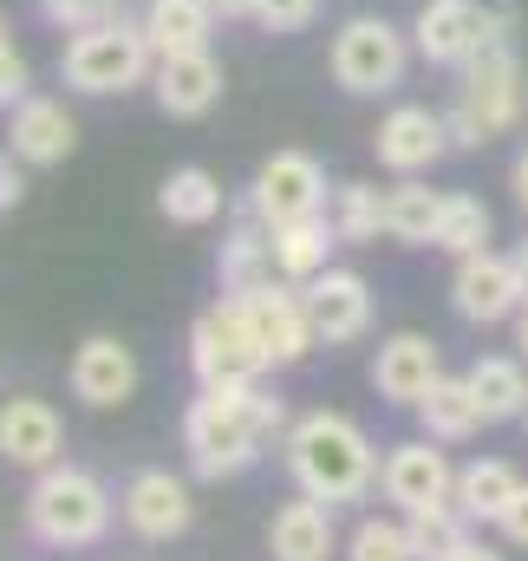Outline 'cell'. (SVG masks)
<instances>
[{
	"label": "cell",
	"instance_id": "cell-1",
	"mask_svg": "<svg viewBox=\"0 0 528 561\" xmlns=\"http://www.w3.org/2000/svg\"><path fill=\"white\" fill-rule=\"evenodd\" d=\"M287 431V405L267 399L262 386H203L183 412V450H190V470L222 483V477H242L262 463V444Z\"/></svg>",
	"mask_w": 528,
	"mask_h": 561
},
{
	"label": "cell",
	"instance_id": "cell-2",
	"mask_svg": "<svg viewBox=\"0 0 528 561\" xmlns=\"http://www.w3.org/2000/svg\"><path fill=\"white\" fill-rule=\"evenodd\" d=\"M287 477H294V490L300 496H313V503H366L372 496V483H379V450H372V437L359 431V424L346 419V412H307V419L287 424Z\"/></svg>",
	"mask_w": 528,
	"mask_h": 561
},
{
	"label": "cell",
	"instance_id": "cell-3",
	"mask_svg": "<svg viewBox=\"0 0 528 561\" xmlns=\"http://www.w3.org/2000/svg\"><path fill=\"white\" fill-rule=\"evenodd\" d=\"M26 529L46 549H99L112 536V490L79 463H53L26 490Z\"/></svg>",
	"mask_w": 528,
	"mask_h": 561
},
{
	"label": "cell",
	"instance_id": "cell-4",
	"mask_svg": "<svg viewBox=\"0 0 528 561\" xmlns=\"http://www.w3.org/2000/svg\"><path fill=\"white\" fill-rule=\"evenodd\" d=\"M150 72H157V53H150L144 26L125 20V13L105 20V26L72 33L66 53H59V79H66L79 99H125L137 85H150Z\"/></svg>",
	"mask_w": 528,
	"mask_h": 561
},
{
	"label": "cell",
	"instance_id": "cell-5",
	"mask_svg": "<svg viewBox=\"0 0 528 561\" xmlns=\"http://www.w3.org/2000/svg\"><path fill=\"white\" fill-rule=\"evenodd\" d=\"M523 118V59L516 46H490L463 66V85L444 112L450 150H483L490 138H503Z\"/></svg>",
	"mask_w": 528,
	"mask_h": 561
},
{
	"label": "cell",
	"instance_id": "cell-6",
	"mask_svg": "<svg viewBox=\"0 0 528 561\" xmlns=\"http://www.w3.org/2000/svg\"><path fill=\"white\" fill-rule=\"evenodd\" d=\"M411 33L392 26L386 13H353V20H340V33H333V46H326V72H333V85L340 92H353V99H386L404 85V72H411Z\"/></svg>",
	"mask_w": 528,
	"mask_h": 561
},
{
	"label": "cell",
	"instance_id": "cell-7",
	"mask_svg": "<svg viewBox=\"0 0 528 561\" xmlns=\"http://www.w3.org/2000/svg\"><path fill=\"white\" fill-rule=\"evenodd\" d=\"M509 26H516L509 0H424L417 20H411V46H417L424 66L463 72L477 53L509 46Z\"/></svg>",
	"mask_w": 528,
	"mask_h": 561
},
{
	"label": "cell",
	"instance_id": "cell-8",
	"mask_svg": "<svg viewBox=\"0 0 528 561\" xmlns=\"http://www.w3.org/2000/svg\"><path fill=\"white\" fill-rule=\"evenodd\" d=\"M190 373L196 386H249L267 373L262 333H255V313L242 294H222L209 313H196L190 327Z\"/></svg>",
	"mask_w": 528,
	"mask_h": 561
},
{
	"label": "cell",
	"instance_id": "cell-9",
	"mask_svg": "<svg viewBox=\"0 0 528 561\" xmlns=\"http://www.w3.org/2000/svg\"><path fill=\"white\" fill-rule=\"evenodd\" d=\"M249 209L262 216L267 229L280 222H307V216H326V163L313 150H274L255 183H249Z\"/></svg>",
	"mask_w": 528,
	"mask_h": 561
},
{
	"label": "cell",
	"instance_id": "cell-10",
	"mask_svg": "<svg viewBox=\"0 0 528 561\" xmlns=\"http://www.w3.org/2000/svg\"><path fill=\"white\" fill-rule=\"evenodd\" d=\"M379 496H386L392 510H404V516L457 503V470H450V457L437 450V437H411V444H392V450H386V463H379Z\"/></svg>",
	"mask_w": 528,
	"mask_h": 561
},
{
	"label": "cell",
	"instance_id": "cell-11",
	"mask_svg": "<svg viewBox=\"0 0 528 561\" xmlns=\"http://www.w3.org/2000/svg\"><path fill=\"white\" fill-rule=\"evenodd\" d=\"M450 307L457 320L470 327H496V320H516L523 313V275H516V255L503 249H477L450 268Z\"/></svg>",
	"mask_w": 528,
	"mask_h": 561
},
{
	"label": "cell",
	"instance_id": "cell-12",
	"mask_svg": "<svg viewBox=\"0 0 528 561\" xmlns=\"http://www.w3.org/2000/svg\"><path fill=\"white\" fill-rule=\"evenodd\" d=\"M249 313H255V333H262V353H267V373H287L300 366L313 346H320V327H313V307H307V287L294 280H267L249 294Z\"/></svg>",
	"mask_w": 528,
	"mask_h": 561
},
{
	"label": "cell",
	"instance_id": "cell-13",
	"mask_svg": "<svg viewBox=\"0 0 528 561\" xmlns=\"http://www.w3.org/2000/svg\"><path fill=\"white\" fill-rule=\"evenodd\" d=\"M7 150L26 163V170H53L79 150V118L66 112V99H46V92H26L13 112H7Z\"/></svg>",
	"mask_w": 528,
	"mask_h": 561
},
{
	"label": "cell",
	"instance_id": "cell-14",
	"mask_svg": "<svg viewBox=\"0 0 528 561\" xmlns=\"http://www.w3.org/2000/svg\"><path fill=\"white\" fill-rule=\"evenodd\" d=\"M66 386H72L79 405L112 412V405H125L137 392V353L118 333H85L79 353H72V366H66Z\"/></svg>",
	"mask_w": 528,
	"mask_h": 561
},
{
	"label": "cell",
	"instance_id": "cell-15",
	"mask_svg": "<svg viewBox=\"0 0 528 561\" xmlns=\"http://www.w3.org/2000/svg\"><path fill=\"white\" fill-rule=\"evenodd\" d=\"M118 510H125V529L144 536V542H176L196 523L190 483L170 477V470H137L131 483H125V496H118Z\"/></svg>",
	"mask_w": 528,
	"mask_h": 561
},
{
	"label": "cell",
	"instance_id": "cell-16",
	"mask_svg": "<svg viewBox=\"0 0 528 561\" xmlns=\"http://www.w3.org/2000/svg\"><path fill=\"white\" fill-rule=\"evenodd\" d=\"M444 150H450V131H444V112H431V105H392L372 131V157L392 176H424Z\"/></svg>",
	"mask_w": 528,
	"mask_h": 561
},
{
	"label": "cell",
	"instance_id": "cell-17",
	"mask_svg": "<svg viewBox=\"0 0 528 561\" xmlns=\"http://www.w3.org/2000/svg\"><path fill=\"white\" fill-rule=\"evenodd\" d=\"M307 307L320 327V346H353L372 333V280L359 268H326L307 280Z\"/></svg>",
	"mask_w": 528,
	"mask_h": 561
},
{
	"label": "cell",
	"instance_id": "cell-18",
	"mask_svg": "<svg viewBox=\"0 0 528 561\" xmlns=\"http://www.w3.org/2000/svg\"><path fill=\"white\" fill-rule=\"evenodd\" d=\"M444 379V359H437V340L431 333H392V340H379V359H372V386H379V399H392L404 412H417V399L431 392Z\"/></svg>",
	"mask_w": 528,
	"mask_h": 561
},
{
	"label": "cell",
	"instance_id": "cell-19",
	"mask_svg": "<svg viewBox=\"0 0 528 561\" xmlns=\"http://www.w3.org/2000/svg\"><path fill=\"white\" fill-rule=\"evenodd\" d=\"M59 444H66V424L59 412L46 405V399H33V392H20V399H7L0 405V457L13 463V470H53L59 463Z\"/></svg>",
	"mask_w": 528,
	"mask_h": 561
},
{
	"label": "cell",
	"instance_id": "cell-20",
	"mask_svg": "<svg viewBox=\"0 0 528 561\" xmlns=\"http://www.w3.org/2000/svg\"><path fill=\"white\" fill-rule=\"evenodd\" d=\"M222 66H216V53H170V59H157V72H150V92H157V105H163V118H209L216 105H222Z\"/></svg>",
	"mask_w": 528,
	"mask_h": 561
},
{
	"label": "cell",
	"instance_id": "cell-21",
	"mask_svg": "<svg viewBox=\"0 0 528 561\" xmlns=\"http://www.w3.org/2000/svg\"><path fill=\"white\" fill-rule=\"evenodd\" d=\"M333 249H340L333 216H307V222H280V229H267L274 275L294 280V287H307L313 275H326V268H333Z\"/></svg>",
	"mask_w": 528,
	"mask_h": 561
},
{
	"label": "cell",
	"instance_id": "cell-22",
	"mask_svg": "<svg viewBox=\"0 0 528 561\" xmlns=\"http://www.w3.org/2000/svg\"><path fill=\"white\" fill-rule=\"evenodd\" d=\"M216 20L222 13L209 0H144V13H137V26H144V39H150L157 59H170V53H209Z\"/></svg>",
	"mask_w": 528,
	"mask_h": 561
},
{
	"label": "cell",
	"instance_id": "cell-23",
	"mask_svg": "<svg viewBox=\"0 0 528 561\" xmlns=\"http://www.w3.org/2000/svg\"><path fill=\"white\" fill-rule=\"evenodd\" d=\"M267 549L274 561H333V516H326V503H313V496H294V503H280L274 510V523H267Z\"/></svg>",
	"mask_w": 528,
	"mask_h": 561
},
{
	"label": "cell",
	"instance_id": "cell-24",
	"mask_svg": "<svg viewBox=\"0 0 528 561\" xmlns=\"http://www.w3.org/2000/svg\"><path fill=\"white\" fill-rule=\"evenodd\" d=\"M470 392H477V412H483V424H509L528 412V359L516 353H483L470 373Z\"/></svg>",
	"mask_w": 528,
	"mask_h": 561
},
{
	"label": "cell",
	"instance_id": "cell-25",
	"mask_svg": "<svg viewBox=\"0 0 528 561\" xmlns=\"http://www.w3.org/2000/svg\"><path fill=\"white\" fill-rule=\"evenodd\" d=\"M222 183H216V170H203V163H183V170H170L163 183H157V209H163V222H176V229H209L216 216H222Z\"/></svg>",
	"mask_w": 528,
	"mask_h": 561
},
{
	"label": "cell",
	"instance_id": "cell-26",
	"mask_svg": "<svg viewBox=\"0 0 528 561\" xmlns=\"http://www.w3.org/2000/svg\"><path fill=\"white\" fill-rule=\"evenodd\" d=\"M437 216H444V190H431L424 176H398L386 190V242L431 249L437 242Z\"/></svg>",
	"mask_w": 528,
	"mask_h": 561
},
{
	"label": "cell",
	"instance_id": "cell-27",
	"mask_svg": "<svg viewBox=\"0 0 528 561\" xmlns=\"http://www.w3.org/2000/svg\"><path fill=\"white\" fill-rule=\"evenodd\" d=\"M216 275H222V294H255L274 280V255H267V222L249 209L236 229H229V242H222V262H216Z\"/></svg>",
	"mask_w": 528,
	"mask_h": 561
},
{
	"label": "cell",
	"instance_id": "cell-28",
	"mask_svg": "<svg viewBox=\"0 0 528 561\" xmlns=\"http://www.w3.org/2000/svg\"><path fill=\"white\" fill-rule=\"evenodd\" d=\"M516 490H523V477L503 457H477V463L457 470V510L470 523H503V510L516 503Z\"/></svg>",
	"mask_w": 528,
	"mask_h": 561
},
{
	"label": "cell",
	"instance_id": "cell-29",
	"mask_svg": "<svg viewBox=\"0 0 528 561\" xmlns=\"http://www.w3.org/2000/svg\"><path fill=\"white\" fill-rule=\"evenodd\" d=\"M417 424H424V437H437V444H463V437H477V392H470V379H457V373H444L424 399H417Z\"/></svg>",
	"mask_w": 528,
	"mask_h": 561
},
{
	"label": "cell",
	"instance_id": "cell-30",
	"mask_svg": "<svg viewBox=\"0 0 528 561\" xmlns=\"http://www.w3.org/2000/svg\"><path fill=\"white\" fill-rule=\"evenodd\" d=\"M490 236H496L490 203L470 196V190H444V216H437V242H431V249H444L450 262H463V255L490 249Z\"/></svg>",
	"mask_w": 528,
	"mask_h": 561
},
{
	"label": "cell",
	"instance_id": "cell-31",
	"mask_svg": "<svg viewBox=\"0 0 528 561\" xmlns=\"http://www.w3.org/2000/svg\"><path fill=\"white\" fill-rule=\"evenodd\" d=\"M333 229L346 249H372L386 236V190L372 183H340L333 190Z\"/></svg>",
	"mask_w": 528,
	"mask_h": 561
},
{
	"label": "cell",
	"instance_id": "cell-32",
	"mask_svg": "<svg viewBox=\"0 0 528 561\" xmlns=\"http://www.w3.org/2000/svg\"><path fill=\"white\" fill-rule=\"evenodd\" d=\"M404 529H411V556L417 561H450L463 542H470V516H463L457 503L417 510V516H404Z\"/></svg>",
	"mask_w": 528,
	"mask_h": 561
},
{
	"label": "cell",
	"instance_id": "cell-33",
	"mask_svg": "<svg viewBox=\"0 0 528 561\" xmlns=\"http://www.w3.org/2000/svg\"><path fill=\"white\" fill-rule=\"evenodd\" d=\"M346 561H417L411 529L392 523V516H359V529L346 536Z\"/></svg>",
	"mask_w": 528,
	"mask_h": 561
},
{
	"label": "cell",
	"instance_id": "cell-34",
	"mask_svg": "<svg viewBox=\"0 0 528 561\" xmlns=\"http://www.w3.org/2000/svg\"><path fill=\"white\" fill-rule=\"evenodd\" d=\"M118 13H125V0H39V20L59 33H85V26L118 20Z\"/></svg>",
	"mask_w": 528,
	"mask_h": 561
},
{
	"label": "cell",
	"instance_id": "cell-35",
	"mask_svg": "<svg viewBox=\"0 0 528 561\" xmlns=\"http://www.w3.org/2000/svg\"><path fill=\"white\" fill-rule=\"evenodd\" d=\"M320 7H326V0H255V26L287 39V33H307V26L320 20Z\"/></svg>",
	"mask_w": 528,
	"mask_h": 561
},
{
	"label": "cell",
	"instance_id": "cell-36",
	"mask_svg": "<svg viewBox=\"0 0 528 561\" xmlns=\"http://www.w3.org/2000/svg\"><path fill=\"white\" fill-rule=\"evenodd\" d=\"M26 92H33V66L26 53H13V39H0V112H13Z\"/></svg>",
	"mask_w": 528,
	"mask_h": 561
},
{
	"label": "cell",
	"instance_id": "cell-37",
	"mask_svg": "<svg viewBox=\"0 0 528 561\" xmlns=\"http://www.w3.org/2000/svg\"><path fill=\"white\" fill-rule=\"evenodd\" d=\"M26 163L13 157V150H0V209H20V196H26V176H20Z\"/></svg>",
	"mask_w": 528,
	"mask_h": 561
},
{
	"label": "cell",
	"instance_id": "cell-38",
	"mask_svg": "<svg viewBox=\"0 0 528 561\" xmlns=\"http://www.w3.org/2000/svg\"><path fill=\"white\" fill-rule=\"evenodd\" d=\"M496 529H503V536H509L516 549H528V483L516 490V503L503 510V523H496Z\"/></svg>",
	"mask_w": 528,
	"mask_h": 561
},
{
	"label": "cell",
	"instance_id": "cell-39",
	"mask_svg": "<svg viewBox=\"0 0 528 561\" xmlns=\"http://www.w3.org/2000/svg\"><path fill=\"white\" fill-rule=\"evenodd\" d=\"M509 190H516V209L528 216V150H516V163H509Z\"/></svg>",
	"mask_w": 528,
	"mask_h": 561
},
{
	"label": "cell",
	"instance_id": "cell-40",
	"mask_svg": "<svg viewBox=\"0 0 528 561\" xmlns=\"http://www.w3.org/2000/svg\"><path fill=\"white\" fill-rule=\"evenodd\" d=\"M450 561H509V556H496L490 542H477V536H470V542H463V549H457Z\"/></svg>",
	"mask_w": 528,
	"mask_h": 561
},
{
	"label": "cell",
	"instance_id": "cell-41",
	"mask_svg": "<svg viewBox=\"0 0 528 561\" xmlns=\"http://www.w3.org/2000/svg\"><path fill=\"white\" fill-rule=\"evenodd\" d=\"M222 20H255V0H209Z\"/></svg>",
	"mask_w": 528,
	"mask_h": 561
},
{
	"label": "cell",
	"instance_id": "cell-42",
	"mask_svg": "<svg viewBox=\"0 0 528 561\" xmlns=\"http://www.w3.org/2000/svg\"><path fill=\"white\" fill-rule=\"evenodd\" d=\"M509 255H516V275H523V300H528V236L516 242V249H509Z\"/></svg>",
	"mask_w": 528,
	"mask_h": 561
},
{
	"label": "cell",
	"instance_id": "cell-43",
	"mask_svg": "<svg viewBox=\"0 0 528 561\" xmlns=\"http://www.w3.org/2000/svg\"><path fill=\"white\" fill-rule=\"evenodd\" d=\"M516 353L528 359V300H523V313H516Z\"/></svg>",
	"mask_w": 528,
	"mask_h": 561
},
{
	"label": "cell",
	"instance_id": "cell-44",
	"mask_svg": "<svg viewBox=\"0 0 528 561\" xmlns=\"http://www.w3.org/2000/svg\"><path fill=\"white\" fill-rule=\"evenodd\" d=\"M0 39H7V13H0Z\"/></svg>",
	"mask_w": 528,
	"mask_h": 561
},
{
	"label": "cell",
	"instance_id": "cell-45",
	"mask_svg": "<svg viewBox=\"0 0 528 561\" xmlns=\"http://www.w3.org/2000/svg\"><path fill=\"white\" fill-rule=\"evenodd\" d=\"M523 424H528V412H523Z\"/></svg>",
	"mask_w": 528,
	"mask_h": 561
}]
</instances>
